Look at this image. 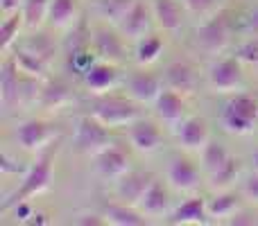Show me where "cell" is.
<instances>
[{"label": "cell", "instance_id": "cell-1", "mask_svg": "<svg viewBox=\"0 0 258 226\" xmlns=\"http://www.w3.org/2000/svg\"><path fill=\"white\" fill-rule=\"evenodd\" d=\"M238 36H240V9L227 5L209 18L197 21L190 34V48L202 57L213 59L233 50Z\"/></svg>", "mask_w": 258, "mask_h": 226}, {"label": "cell", "instance_id": "cell-2", "mask_svg": "<svg viewBox=\"0 0 258 226\" xmlns=\"http://www.w3.org/2000/svg\"><path fill=\"white\" fill-rule=\"evenodd\" d=\"M59 147H61V138H59V140H54L50 147H45L43 152L34 154V161L27 165L25 174L21 177V183L14 188L12 195L5 197L3 213H5V210H9L12 206L21 204V201H32L34 197L43 195V192L52 186L54 163H57Z\"/></svg>", "mask_w": 258, "mask_h": 226}, {"label": "cell", "instance_id": "cell-3", "mask_svg": "<svg viewBox=\"0 0 258 226\" xmlns=\"http://www.w3.org/2000/svg\"><path fill=\"white\" fill-rule=\"evenodd\" d=\"M222 104L218 111V124L227 136L245 138L258 129V95L249 91L222 95Z\"/></svg>", "mask_w": 258, "mask_h": 226}, {"label": "cell", "instance_id": "cell-4", "mask_svg": "<svg viewBox=\"0 0 258 226\" xmlns=\"http://www.w3.org/2000/svg\"><path fill=\"white\" fill-rule=\"evenodd\" d=\"M143 104L132 100L127 93H102V95H89L86 100V113L95 115L102 124L109 129H122L136 118L145 115Z\"/></svg>", "mask_w": 258, "mask_h": 226}, {"label": "cell", "instance_id": "cell-5", "mask_svg": "<svg viewBox=\"0 0 258 226\" xmlns=\"http://www.w3.org/2000/svg\"><path fill=\"white\" fill-rule=\"evenodd\" d=\"M204 86L215 95H229L247 86V68L233 52L209 59L204 68Z\"/></svg>", "mask_w": 258, "mask_h": 226}, {"label": "cell", "instance_id": "cell-6", "mask_svg": "<svg viewBox=\"0 0 258 226\" xmlns=\"http://www.w3.org/2000/svg\"><path fill=\"white\" fill-rule=\"evenodd\" d=\"M163 179L168 181V186L177 195H195L206 183L204 170H202L200 161L192 159L190 152L179 149V147L165 156Z\"/></svg>", "mask_w": 258, "mask_h": 226}, {"label": "cell", "instance_id": "cell-7", "mask_svg": "<svg viewBox=\"0 0 258 226\" xmlns=\"http://www.w3.org/2000/svg\"><path fill=\"white\" fill-rule=\"evenodd\" d=\"M91 48L102 61H111L118 66L132 63V43L127 36L118 30V25L98 21L93 16H91Z\"/></svg>", "mask_w": 258, "mask_h": 226}, {"label": "cell", "instance_id": "cell-8", "mask_svg": "<svg viewBox=\"0 0 258 226\" xmlns=\"http://www.w3.org/2000/svg\"><path fill=\"white\" fill-rule=\"evenodd\" d=\"M161 77H163V86L186 98H195L197 91L204 86V70L190 57H174L165 61V66L161 68Z\"/></svg>", "mask_w": 258, "mask_h": 226}, {"label": "cell", "instance_id": "cell-9", "mask_svg": "<svg viewBox=\"0 0 258 226\" xmlns=\"http://www.w3.org/2000/svg\"><path fill=\"white\" fill-rule=\"evenodd\" d=\"M165 131L168 129L154 118V115H141L134 122H129L127 127H122L127 145L132 147V152H138L143 156L156 154L163 149L165 145Z\"/></svg>", "mask_w": 258, "mask_h": 226}, {"label": "cell", "instance_id": "cell-10", "mask_svg": "<svg viewBox=\"0 0 258 226\" xmlns=\"http://www.w3.org/2000/svg\"><path fill=\"white\" fill-rule=\"evenodd\" d=\"M59 138V129L45 118H25L14 127V142L25 154H39Z\"/></svg>", "mask_w": 258, "mask_h": 226}, {"label": "cell", "instance_id": "cell-11", "mask_svg": "<svg viewBox=\"0 0 258 226\" xmlns=\"http://www.w3.org/2000/svg\"><path fill=\"white\" fill-rule=\"evenodd\" d=\"M113 142V129L102 124L95 115L84 113L77 118L75 131H73V149L82 156H93L100 149Z\"/></svg>", "mask_w": 258, "mask_h": 226}, {"label": "cell", "instance_id": "cell-12", "mask_svg": "<svg viewBox=\"0 0 258 226\" xmlns=\"http://www.w3.org/2000/svg\"><path fill=\"white\" fill-rule=\"evenodd\" d=\"M120 91L143 107H152L154 100L159 98V93L163 91V77H161V72L152 70V66L127 68L125 75H122Z\"/></svg>", "mask_w": 258, "mask_h": 226}, {"label": "cell", "instance_id": "cell-13", "mask_svg": "<svg viewBox=\"0 0 258 226\" xmlns=\"http://www.w3.org/2000/svg\"><path fill=\"white\" fill-rule=\"evenodd\" d=\"M0 107L5 115L25 109V75L18 70L12 54H3L0 63Z\"/></svg>", "mask_w": 258, "mask_h": 226}, {"label": "cell", "instance_id": "cell-14", "mask_svg": "<svg viewBox=\"0 0 258 226\" xmlns=\"http://www.w3.org/2000/svg\"><path fill=\"white\" fill-rule=\"evenodd\" d=\"M75 102V82L71 77H59L50 72L45 80H41L36 109L43 113H57L61 109H68Z\"/></svg>", "mask_w": 258, "mask_h": 226}, {"label": "cell", "instance_id": "cell-15", "mask_svg": "<svg viewBox=\"0 0 258 226\" xmlns=\"http://www.w3.org/2000/svg\"><path fill=\"white\" fill-rule=\"evenodd\" d=\"M170 133H172V138H174V145H177L179 149L190 152V154H200L206 142L213 138L211 136V122L206 120V115H202V113H190Z\"/></svg>", "mask_w": 258, "mask_h": 226}, {"label": "cell", "instance_id": "cell-16", "mask_svg": "<svg viewBox=\"0 0 258 226\" xmlns=\"http://www.w3.org/2000/svg\"><path fill=\"white\" fill-rule=\"evenodd\" d=\"M132 147H125L122 142L113 140L111 145H107L104 149H100L98 154L91 156L93 161V170L100 179L113 183L116 179H120L127 170H132Z\"/></svg>", "mask_w": 258, "mask_h": 226}, {"label": "cell", "instance_id": "cell-17", "mask_svg": "<svg viewBox=\"0 0 258 226\" xmlns=\"http://www.w3.org/2000/svg\"><path fill=\"white\" fill-rule=\"evenodd\" d=\"M54 34L57 32L50 30V27L25 32V36H21L16 48H23L25 52L41 59L48 68H54V63L61 61V39H57Z\"/></svg>", "mask_w": 258, "mask_h": 226}, {"label": "cell", "instance_id": "cell-18", "mask_svg": "<svg viewBox=\"0 0 258 226\" xmlns=\"http://www.w3.org/2000/svg\"><path fill=\"white\" fill-rule=\"evenodd\" d=\"M122 75H125V66H118V63L98 59V61H93V66L84 72L80 86L89 95H102V93H109V91L120 89Z\"/></svg>", "mask_w": 258, "mask_h": 226}, {"label": "cell", "instance_id": "cell-19", "mask_svg": "<svg viewBox=\"0 0 258 226\" xmlns=\"http://www.w3.org/2000/svg\"><path fill=\"white\" fill-rule=\"evenodd\" d=\"M188 100L190 98H186V95L163 86V91H161L159 98H156L154 104H152V115H154L168 131H172L183 118H188V115L192 113Z\"/></svg>", "mask_w": 258, "mask_h": 226}, {"label": "cell", "instance_id": "cell-20", "mask_svg": "<svg viewBox=\"0 0 258 226\" xmlns=\"http://www.w3.org/2000/svg\"><path fill=\"white\" fill-rule=\"evenodd\" d=\"M152 14H154L156 30L168 36H179L186 32L190 14L183 7L181 0H150Z\"/></svg>", "mask_w": 258, "mask_h": 226}, {"label": "cell", "instance_id": "cell-21", "mask_svg": "<svg viewBox=\"0 0 258 226\" xmlns=\"http://www.w3.org/2000/svg\"><path fill=\"white\" fill-rule=\"evenodd\" d=\"M154 179H156V174L150 172V170H143V168L127 170L120 179L113 181V199L129 204V206H138Z\"/></svg>", "mask_w": 258, "mask_h": 226}, {"label": "cell", "instance_id": "cell-22", "mask_svg": "<svg viewBox=\"0 0 258 226\" xmlns=\"http://www.w3.org/2000/svg\"><path fill=\"white\" fill-rule=\"evenodd\" d=\"M172 192L174 190L168 186V181H165V179L156 177L154 181L150 183L147 192L143 195L141 204H138L141 213L145 215V217H150L152 222H154V219H159V222H165V217H168V215L172 213V208H174Z\"/></svg>", "mask_w": 258, "mask_h": 226}, {"label": "cell", "instance_id": "cell-23", "mask_svg": "<svg viewBox=\"0 0 258 226\" xmlns=\"http://www.w3.org/2000/svg\"><path fill=\"white\" fill-rule=\"evenodd\" d=\"M165 224L172 226H206L213 224L206 210V197L195 192V195H186L181 204L172 208V213L165 217Z\"/></svg>", "mask_w": 258, "mask_h": 226}, {"label": "cell", "instance_id": "cell-24", "mask_svg": "<svg viewBox=\"0 0 258 226\" xmlns=\"http://www.w3.org/2000/svg\"><path fill=\"white\" fill-rule=\"evenodd\" d=\"M242 206H247V199L242 197L240 188L218 190L211 192V197H206V210H209V217L213 224H227Z\"/></svg>", "mask_w": 258, "mask_h": 226}, {"label": "cell", "instance_id": "cell-25", "mask_svg": "<svg viewBox=\"0 0 258 226\" xmlns=\"http://www.w3.org/2000/svg\"><path fill=\"white\" fill-rule=\"evenodd\" d=\"M118 30L127 36L129 43L138 41L141 36H145L147 32L156 30V23H154V14H152L150 0H136V3H134V7L127 12V16L118 23Z\"/></svg>", "mask_w": 258, "mask_h": 226}, {"label": "cell", "instance_id": "cell-26", "mask_svg": "<svg viewBox=\"0 0 258 226\" xmlns=\"http://www.w3.org/2000/svg\"><path fill=\"white\" fill-rule=\"evenodd\" d=\"M168 34L161 30H152L145 36L132 43V63L134 66H156L163 59L168 48Z\"/></svg>", "mask_w": 258, "mask_h": 226}, {"label": "cell", "instance_id": "cell-27", "mask_svg": "<svg viewBox=\"0 0 258 226\" xmlns=\"http://www.w3.org/2000/svg\"><path fill=\"white\" fill-rule=\"evenodd\" d=\"M86 12L82 0H50V12L45 27L54 32H66L71 25H75Z\"/></svg>", "mask_w": 258, "mask_h": 226}, {"label": "cell", "instance_id": "cell-28", "mask_svg": "<svg viewBox=\"0 0 258 226\" xmlns=\"http://www.w3.org/2000/svg\"><path fill=\"white\" fill-rule=\"evenodd\" d=\"M100 213L107 217V224H111V226H147V224H152V219L145 217L138 206H129V204H122V201H116V199L104 204Z\"/></svg>", "mask_w": 258, "mask_h": 226}, {"label": "cell", "instance_id": "cell-29", "mask_svg": "<svg viewBox=\"0 0 258 226\" xmlns=\"http://www.w3.org/2000/svg\"><path fill=\"white\" fill-rule=\"evenodd\" d=\"M242 168H245L242 159L233 154L231 159H229L227 163L222 165V168L215 170L213 174H209V177H206V183H204V186L209 188L211 192L229 190V188H238V183H240L242 174H245V172H242Z\"/></svg>", "mask_w": 258, "mask_h": 226}, {"label": "cell", "instance_id": "cell-30", "mask_svg": "<svg viewBox=\"0 0 258 226\" xmlns=\"http://www.w3.org/2000/svg\"><path fill=\"white\" fill-rule=\"evenodd\" d=\"M136 0H89V14L98 21L111 23V25H118L122 18L127 16V12L134 7Z\"/></svg>", "mask_w": 258, "mask_h": 226}, {"label": "cell", "instance_id": "cell-31", "mask_svg": "<svg viewBox=\"0 0 258 226\" xmlns=\"http://www.w3.org/2000/svg\"><path fill=\"white\" fill-rule=\"evenodd\" d=\"M23 32H25V21H23L21 9L3 16V23H0V54L12 52L16 48V43L21 41Z\"/></svg>", "mask_w": 258, "mask_h": 226}, {"label": "cell", "instance_id": "cell-32", "mask_svg": "<svg viewBox=\"0 0 258 226\" xmlns=\"http://www.w3.org/2000/svg\"><path fill=\"white\" fill-rule=\"evenodd\" d=\"M231 156H233V152L229 149L222 140L211 138V140L204 145V149L200 152V165H202V170H204V177H209V174H213L215 170H220Z\"/></svg>", "mask_w": 258, "mask_h": 226}, {"label": "cell", "instance_id": "cell-33", "mask_svg": "<svg viewBox=\"0 0 258 226\" xmlns=\"http://www.w3.org/2000/svg\"><path fill=\"white\" fill-rule=\"evenodd\" d=\"M48 12H50V0H23L21 14H23V21H25V32L45 27Z\"/></svg>", "mask_w": 258, "mask_h": 226}, {"label": "cell", "instance_id": "cell-34", "mask_svg": "<svg viewBox=\"0 0 258 226\" xmlns=\"http://www.w3.org/2000/svg\"><path fill=\"white\" fill-rule=\"evenodd\" d=\"M9 54L14 57V61H16V66H18V70H21L23 75H27V77L45 80V77L52 72V68H48L43 61H41V59H36L34 54H30V52H25L23 48H14Z\"/></svg>", "mask_w": 258, "mask_h": 226}, {"label": "cell", "instance_id": "cell-35", "mask_svg": "<svg viewBox=\"0 0 258 226\" xmlns=\"http://www.w3.org/2000/svg\"><path fill=\"white\" fill-rule=\"evenodd\" d=\"M231 52L240 59L245 68L258 70V36H238Z\"/></svg>", "mask_w": 258, "mask_h": 226}, {"label": "cell", "instance_id": "cell-36", "mask_svg": "<svg viewBox=\"0 0 258 226\" xmlns=\"http://www.w3.org/2000/svg\"><path fill=\"white\" fill-rule=\"evenodd\" d=\"M183 7L188 9L190 18L202 21V18H209L211 14L220 12L222 7H227L229 0H181Z\"/></svg>", "mask_w": 258, "mask_h": 226}, {"label": "cell", "instance_id": "cell-37", "mask_svg": "<svg viewBox=\"0 0 258 226\" xmlns=\"http://www.w3.org/2000/svg\"><path fill=\"white\" fill-rule=\"evenodd\" d=\"M240 36H258V0L240 9Z\"/></svg>", "mask_w": 258, "mask_h": 226}, {"label": "cell", "instance_id": "cell-38", "mask_svg": "<svg viewBox=\"0 0 258 226\" xmlns=\"http://www.w3.org/2000/svg\"><path fill=\"white\" fill-rule=\"evenodd\" d=\"M238 188H240L242 197L247 199V204L251 206H258V170H251L249 172L242 174L240 183H238Z\"/></svg>", "mask_w": 258, "mask_h": 226}, {"label": "cell", "instance_id": "cell-39", "mask_svg": "<svg viewBox=\"0 0 258 226\" xmlns=\"http://www.w3.org/2000/svg\"><path fill=\"white\" fill-rule=\"evenodd\" d=\"M227 226H258V210H256V206H251V204L242 206V208L227 222Z\"/></svg>", "mask_w": 258, "mask_h": 226}, {"label": "cell", "instance_id": "cell-40", "mask_svg": "<svg viewBox=\"0 0 258 226\" xmlns=\"http://www.w3.org/2000/svg\"><path fill=\"white\" fill-rule=\"evenodd\" d=\"M25 170H27V165H23L21 161H18V156L12 159L9 149L3 152V156H0V172H3L5 177H7V174H25Z\"/></svg>", "mask_w": 258, "mask_h": 226}, {"label": "cell", "instance_id": "cell-41", "mask_svg": "<svg viewBox=\"0 0 258 226\" xmlns=\"http://www.w3.org/2000/svg\"><path fill=\"white\" fill-rule=\"evenodd\" d=\"M71 224H77V226H104L107 224V217L102 213H82V215H75L71 219Z\"/></svg>", "mask_w": 258, "mask_h": 226}, {"label": "cell", "instance_id": "cell-42", "mask_svg": "<svg viewBox=\"0 0 258 226\" xmlns=\"http://www.w3.org/2000/svg\"><path fill=\"white\" fill-rule=\"evenodd\" d=\"M21 5H23V0H0V12H3V16H7V14L18 12Z\"/></svg>", "mask_w": 258, "mask_h": 226}, {"label": "cell", "instance_id": "cell-43", "mask_svg": "<svg viewBox=\"0 0 258 226\" xmlns=\"http://www.w3.org/2000/svg\"><path fill=\"white\" fill-rule=\"evenodd\" d=\"M247 163H249V168L251 170H258V145L251 149V154H249V159H247Z\"/></svg>", "mask_w": 258, "mask_h": 226}]
</instances>
